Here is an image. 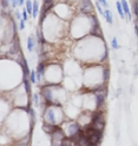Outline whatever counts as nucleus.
I'll use <instances>...</instances> for the list:
<instances>
[{
  "label": "nucleus",
  "instance_id": "5",
  "mask_svg": "<svg viewBox=\"0 0 138 146\" xmlns=\"http://www.w3.org/2000/svg\"><path fill=\"white\" fill-rule=\"evenodd\" d=\"M59 125H56V124H51V123H46V121H44V124H43V131L45 132V133H47V134H52L53 132H56L58 129H59Z\"/></svg>",
  "mask_w": 138,
  "mask_h": 146
},
{
  "label": "nucleus",
  "instance_id": "8",
  "mask_svg": "<svg viewBox=\"0 0 138 146\" xmlns=\"http://www.w3.org/2000/svg\"><path fill=\"white\" fill-rule=\"evenodd\" d=\"M122 6H123V10L125 12V15L127 18V20H131V12H130V7H129V4L126 0H121Z\"/></svg>",
  "mask_w": 138,
  "mask_h": 146
},
{
  "label": "nucleus",
  "instance_id": "11",
  "mask_svg": "<svg viewBox=\"0 0 138 146\" xmlns=\"http://www.w3.org/2000/svg\"><path fill=\"white\" fill-rule=\"evenodd\" d=\"M116 8H117V12H118L119 17H121L122 19H124L126 15H125V12H124V10H123V6H122V3H121V1H117V3H116Z\"/></svg>",
  "mask_w": 138,
  "mask_h": 146
},
{
  "label": "nucleus",
  "instance_id": "27",
  "mask_svg": "<svg viewBox=\"0 0 138 146\" xmlns=\"http://www.w3.org/2000/svg\"><path fill=\"white\" fill-rule=\"evenodd\" d=\"M18 1H19L20 5H25L26 4V0H18Z\"/></svg>",
  "mask_w": 138,
  "mask_h": 146
},
{
  "label": "nucleus",
  "instance_id": "17",
  "mask_svg": "<svg viewBox=\"0 0 138 146\" xmlns=\"http://www.w3.org/2000/svg\"><path fill=\"white\" fill-rule=\"evenodd\" d=\"M11 5V0H1V8H8Z\"/></svg>",
  "mask_w": 138,
  "mask_h": 146
},
{
  "label": "nucleus",
  "instance_id": "15",
  "mask_svg": "<svg viewBox=\"0 0 138 146\" xmlns=\"http://www.w3.org/2000/svg\"><path fill=\"white\" fill-rule=\"evenodd\" d=\"M111 46L113 50H119L121 48V46H119V44H118V39L116 38V36H113L112 40H111Z\"/></svg>",
  "mask_w": 138,
  "mask_h": 146
},
{
  "label": "nucleus",
  "instance_id": "9",
  "mask_svg": "<svg viewBox=\"0 0 138 146\" xmlns=\"http://www.w3.org/2000/svg\"><path fill=\"white\" fill-rule=\"evenodd\" d=\"M103 17L105 18V20L110 24V25H112L113 24V13L109 10V8H106V10L104 11V14H103Z\"/></svg>",
  "mask_w": 138,
  "mask_h": 146
},
{
  "label": "nucleus",
  "instance_id": "21",
  "mask_svg": "<svg viewBox=\"0 0 138 146\" xmlns=\"http://www.w3.org/2000/svg\"><path fill=\"white\" fill-rule=\"evenodd\" d=\"M23 19L25 20V21H27V20H29V12H27V10H26V8H24V10H23Z\"/></svg>",
  "mask_w": 138,
  "mask_h": 146
},
{
  "label": "nucleus",
  "instance_id": "19",
  "mask_svg": "<svg viewBox=\"0 0 138 146\" xmlns=\"http://www.w3.org/2000/svg\"><path fill=\"white\" fill-rule=\"evenodd\" d=\"M32 99H33V104H34L35 106H38V105H39V94L34 93V94L32 96Z\"/></svg>",
  "mask_w": 138,
  "mask_h": 146
},
{
  "label": "nucleus",
  "instance_id": "13",
  "mask_svg": "<svg viewBox=\"0 0 138 146\" xmlns=\"http://www.w3.org/2000/svg\"><path fill=\"white\" fill-rule=\"evenodd\" d=\"M38 11H39V4H38L37 0H33V11H32V18H33V19H37Z\"/></svg>",
  "mask_w": 138,
  "mask_h": 146
},
{
  "label": "nucleus",
  "instance_id": "24",
  "mask_svg": "<svg viewBox=\"0 0 138 146\" xmlns=\"http://www.w3.org/2000/svg\"><path fill=\"white\" fill-rule=\"evenodd\" d=\"M14 17H15V19H18V20H21L23 19V14H20L19 12H15L14 13Z\"/></svg>",
  "mask_w": 138,
  "mask_h": 146
},
{
  "label": "nucleus",
  "instance_id": "1",
  "mask_svg": "<svg viewBox=\"0 0 138 146\" xmlns=\"http://www.w3.org/2000/svg\"><path fill=\"white\" fill-rule=\"evenodd\" d=\"M60 106H46L43 113V118L44 121L46 123H51V124H56L59 125V123L63 121V113L58 114V112H60L61 110Z\"/></svg>",
  "mask_w": 138,
  "mask_h": 146
},
{
  "label": "nucleus",
  "instance_id": "18",
  "mask_svg": "<svg viewBox=\"0 0 138 146\" xmlns=\"http://www.w3.org/2000/svg\"><path fill=\"white\" fill-rule=\"evenodd\" d=\"M95 5H96V8L98 10V12H99L100 14L103 15V14H104V11H103V8H102V4H100V3L98 1V0H97V1H96V4H95Z\"/></svg>",
  "mask_w": 138,
  "mask_h": 146
},
{
  "label": "nucleus",
  "instance_id": "22",
  "mask_svg": "<svg viewBox=\"0 0 138 146\" xmlns=\"http://www.w3.org/2000/svg\"><path fill=\"white\" fill-rule=\"evenodd\" d=\"M11 6H12L13 8H15V7H18V6H20V4H19V1H18V0H11Z\"/></svg>",
  "mask_w": 138,
  "mask_h": 146
},
{
  "label": "nucleus",
  "instance_id": "6",
  "mask_svg": "<svg viewBox=\"0 0 138 146\" xmlns=\"http://www.w3.org/2000/svg\"><path fill=\"white\" fill-rule=\"evenodd\" d=\"M31 84H32V81L30 79V76H24L23 77V85H24V88H25V93L29 94V96L31 94V91H32Z\"/></svg>",
  "mask_w": 138,
  "mask_h": 146
},
{
  "label": "nucleus",
  "instance_id": "12",
  "mask_svg": "<svg viewBox=\"0 0 138 146\" xmlns=\"http://www.w3.org/2000/svg\"><path fill=\"white\" fill-rule=\"evenodd\" d=\"M109 78H110V70L107 66H105L103 67V83L104 84H107Z\"/></svg>",
  "mask_w": 138,
  "mask_h": 146
},
{
  "label": "nucleus",
  "instance_id": "20",
  "mask_svg": "<svg viewBox=\"0 0 138 146\" xmlns=\"http://www.w3.org/2000/svg\"><path fill=\"white\" fill-rule=\"evenodd\" d=\"M133 12L138 19V0H135V3H133Z\"/></svg>",
  "mask_w": 138,
  "mask_h": 146
},
{
  "label": "nucleus",
  "instance_id": "4",
  "mask_svg": "<svg viewBox=\"0 0 138 146\" xmlns=\"http://www.w3.org/2000/svg\"><path fill=\"white\" fill-rule=\"evenodd\" d=\"M80 130H81V125H80L78 121H71V123L67 125V127H66V132H67V135H69V137L78 133Z\"/></svg>",
  "mask_w": 138,
  "mask_h": 146
},
{
  "label": "nucleus",
  "instance_id": "25",
  "mask_svg": "<svg viewBox=\"0 0 138 146\" xmlns=\"http://www.w3.org/2000/svg\"><path fill=\"white\" fill-rule=\"evenodd\" d=\"M98 1H99L100 4H102V5H103L105 8H107V7H109V4H107L106 0H98Z\"/></svg>",
  "mask_w": 138,
  "mask_h": 146
},
{
  "label": "nucleus",
  "instance_id": "10",
  "mask_svg": "<svg viewBox=\"0 0 138 146\" xmlns=\"http://www.w3.org/2000/svg\"><path fill=\"white\" fill-rule=\"evenodd\" d=\"M35 38H37V41H38L39 45H43V44L46 42V40H45V38H44V35H43V33H41L40 30H37L35 31Z\"/></svg>",
  "mask_w": 138,
  "mask_h": 146
},
{
  "label": "nucleus",
  "instance_id": "14",
  "mask_svg": "<svg viewBox=\"0 0 138 146\" xmlns=\"http://www.w3.org/2000/svg\"><path fill=\"white\" fill-rule=\"evenodd\" d=\"M26 10L29 12V14H32L33 11V0H26Z\"/></svg>",
  "mask_w": 138,
  "mask_h": 146
},
{
  "label": "nucleus",
  "instance_id": "16",
  "mask_svg": "<svg viewBox=\"0 0 138 146\" xmlns=\"http://www.w3.org/2000/svg\"><path fill=\"white\" fill-rule=\"evenodd\" d=\"M30 79H31V81H32V84H37V71L31 70V73H30Z\"/></svg>",
  "mask_w": 138,
  "mask_h": 146
},
{
  "label": "nucleus",
  "instance_id": "26",
  "mask_svg": "<svg viewBox=\"0 0 138 146\" xmlns=\"http://www.w3.org/2000/svg\"><path fill=\"white\" fill-rule=\"evenodd\" d=\"M135 32H136V34H137V36H138V24L135 25Z\"/></svg>",
  "mask_w": 138,
  "mask_h": 146
},
{
  "label": "nucleus",
  "instance_id": "3",
  "mask_svg": "<svg viewBox=\"0 0 138 146\" xmlns=\"http://www.w3.org/2000/svg\"><path fill=\"white\" fill-rule=\"evenodd\" d=\"M79 10H80L81 14H86V15L95 14L93 5H92L91 0H80V4H79Z\"/></svg>",
  "mask_w": 138,
  "mask_h": 146
},
{
  "label": "nucleus",
  "instance_id": "23",
  "mask_svg": "<svg viewBox=\"0 0 138 146\" xmlns=\"http://www.w3.org/2000/svg\"><path fill=\"white\" fill-rule=\"evenodd\" d=\"M25 23H26V21H25L24 19H21V20L19 21V30H21V31H23V30L25 29Z\"/></svg>",
  "mask_w": 138,
  "mask_h": 146
},
{
  "label": "nucleus",
  "instance_id": "2",
  "mask_svg": "<svg viewBox=\"0 0 138 146\" xmlns=\"http://www.w3.org/2000/svg\"><path fill=\"white\" fill-rule=\"evenodd\" d=\"M66 137L65 134V131L63 130V127H59V129L56 131V132H53L51 134V144L54 146V145H57V146H61V141L63 139Z\"/></svg>",
  "mask_w": 138,
  "mask_h": 146
},
{
  "label": "nucleus",
  "instance_id": "7",
  "mask_svg": "<svg viewBox=\"0 0 138 146\" xmlns=\"http://www.w3.org/2000/svg\"><path fill=\"white\" fill-rule=\"evenodd\" d=\"M37 39H34L33 35H30L29 38H27V50L29 52H33L34 50H37Z\"/></svg>",
  "mask_w": 138,
  "mask_h": 146
},
{
  "label": "nucleus",
  "instance_id": "28",
  "mask_svg": "<svg viewBox=\"0 0 138 146\" xmlns=\"http://www.w3.org/2000/svg\"><path fill=\"white\" fill-rule=\"evenodd\" d=\"M44 4H50V3H53V0H43Z\"/></svg>",
  "mask_w": 138,
  "mask_h": 146
}]
</instances>
